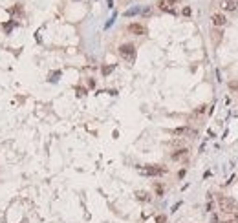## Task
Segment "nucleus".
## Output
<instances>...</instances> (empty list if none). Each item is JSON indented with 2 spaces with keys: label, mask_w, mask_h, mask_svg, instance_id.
I'll list each match as a JSON object with an SVG mask.
<instances>
[{
  "label": "nucleus",
  "mask_w": 238,
  "mask_h": 223,
  "mask_svg": "<svg viewBox=\"0 0 238 223\" xmlns=\"http://www.w3.org/2000/svg\"><path fill=\"white\" fill-rule=\"evenodd\" d=\"M218 205L222 208V212H227V214H234L236 212V203L231 199V198H225V196H218Z\"/></svg>",
  "instance_id": "f257e3e1"
},
{
  "label": "nucleus",
  "mask_w": 238,
  "mask_h": 223,
  "mask_svg": "<svg viewBox=\"0 0 238 223\" xmlns=\"http://www.w3.org/2000/svg\"><path fill=\"white\" fill-rule=\"evenodd\" d=\"M119 55H121L125 60L132 62L134 57H136V48H134V44H121V46H119Z\"/></svg>",
  "instance_id": "f03ea898"
},
{
  "label": "nucleus",
  "mask_w": 238,
  "mask_h": 223,
  "mask_svg": "<svg viewBox=\"0 0 238 223\" xmlns=\"http://www.w3.org/2000/svg\"><path fill=\"white\" fill-rule=\"evenodd\" d=\"M167 170L165 168H161V166H156V165H147L141 168V174L143 176H163Z\"/></svg>",
  "instance_id": "7ed1b4c3"
},
{
  "label": "nucleus",
  "mask_w": 238,
  "mask_h": 223,
  "mask_svg": "<svg viewBox=\"0 0 238 223\" xmlns=\"http://www.w3.org/2000/svg\"><path fill=\"white\" fill-rule=\"evenodd\" d=\"M128 31H130L132 35H145V33H147V28H145L143 24L134 22V24H128Z\"/></svg>",
  "instance_id": "20e7f679"
},
{
  "label": "nucleus",
  "mask_w": 238,
  "mask_h": 223,
  "mask_svg": "<svg viewBox=\"0 0 238 223\" xmlns=\"http://www.w3.org/2000/svg\"><path fill=\"white\" fill-rule=\"evenodd\" d=\"M189 155V150L187 148H180V150H176V152H172V161H181V159H185Z\"/></svg>",
  "instance_id": "39448f33"
},
{
  "label": "nucleus",
  "mask_w": 238,
  "mask_h": 223,
  "mask_svg": "<svg viewBox=\"0 0 238 223\" xmlns=\"http://www.w3.org/2000/svg\"><path fill=\"white\" fill-rule=\"evenodd\" d=\"M222 7L225 9V11H234V9L238 7V2L236 0H222Z\"/></svg>",
  "instance_id": "423d86ee"
},
{
  "label": "nucleus",
  "mask_w": 238,
  "mask_h": 223,
  "mask_svg": "<svg viewBox=\"0 0 238 223\" xmlns=\"http://www.w3.org/2000/svg\"><path fill=\"white\" fill-rule=\"evenodd\" d=\"M211 20H212V24H214V26H218V28H220V26H223V24L227 22V20H225V17H223L222 13H214Z\"/></svg>",
  "instance_id": "0eeeda50"
},
{
  "label": "nucleus",
  "mask_w": 238,
  "mask_h": 223,
  "mask_svg": "<svg viewBox=\"0 0 238 223\" xmlns=\"http://www.w3.org/2000/svg\"><path fill=\"white\" fill-rule=\"evenodd\" d=\"M172 134H174V135H194V130L187 128V126H181V128H176Z\"/></svg>",
  "instance_id": "6e6552de"
},
{
  "label": "nucleus",
  "mask_w": 238,
  "mask_h": 223,
  "mask_svg": "<svg viewBox=\"0 0 238 223\" xmlns=\"http://www.w3.org/2000/svg\"><path fill=\"white\" fill-rule=\"evenodd\" d=\"M136 198H137L139 201H150V196H148L147 192H143V190H137V192H136Z\"/></svg>",
  "instance_id": "1a4fd4ad"
},
{
  "label": "nucleus",
  "mask_w": 238,
  "mask_h": 223,
  "mask_svg": "<svg viewBox=\"0 0 238 223\" xmlns=\"http://www.w3.org/2000/svg\"><path fill=\"white\" fill-rule=\"evenodd\" d=\"M156 223H167V216H163V214L156 216Z\"/></svg>",
  "instance_id": "9d476101"
},
{
  "label": "nucleus",
  "mask_w": 238,
  "mask_h": 223,
  "mask_svg": "<svg viewBox=\"0 0 238 223\" xmlns=\"http://www.w3.org/2000/svg\"><path fill=\"white\" fill-rule=\"evenodd\" d=\"M136 13H139V7H134V9H128V11L125 13L126 17H132V15H136Z\"/></svg>",
  "instance_id": "9b49d317"
},
{
  "label": "nucleus",
  "mask_w": 238,
  "mask_h": 223,
  "mask_svg": "<svg viewBox=\"0 0 238 223\" xmlns=\"http://www.w3.org/2000/svg\"><path fill=\"white\" fill-rule=\"evenodd\" d=\"M156 194L158 196H163V187H161V185H156Z\"/></svg>",
  "instance_id": "f8f14e48"
},
{
  "label": "nucleus",
  "mask_w": 238,
  "mask_h": 223,
  "mask_svg": "<svg viewBox=\"0 0 238 223\" xmlns=\"http://www.w3.org/2000/svg\"><path fill=\"white\" fill-rule=\"evenodd\" d=\"M112 70H114V66H104V68H103V73H104V75H108Z\"/></svg>",
  "instance_id": "ddd939ff"
},
{
  "label": "nucleus",
  "mask_w": 238,
  "mask_h": 223,
  "mask_svg": "<svg viewBox=\"0 0 238 223\" xmlns=\"http://www.w3.org/2000/svg\"><path fill=\"white\" fill-rule=\"evenodd\" d=\"M229 88H231V92H238V82H231Z\"/></svg>",
  "instance_id": "4468645a"
},
{
  "label": "nucleus",
  "mask_w": 238,
  "mask_h": 223,
  "mask_svg": "<svg viewBox=\"0 0 238 223\" xmlns=\"http://www.w3.org/2000/svg\"><path fill=\"white\" fill-rule=\"evenodd\" d=\"M183 15L189 17V15H191V7H183Z\"/></svg>",
  "instance_id": "2eb2a0df"
},
{
  "label": "nucleus",
  "mask_w": 238,
  "mask_h": 223,
  "mask_svg": "<svg viewBox=\"0 0 238 223\" xmlns=\"http://www.w3.org/2000/svg\"><path fill=\"white\" fill-rule=\"evenodd\" d=\"M205 112V106H200V108L196 110V115H200V113H203Z\"/></svg>",
  "instance_id": "dca6fc26"
},
{
  "label": "nucleus",
  "mask_w": 238,
  "mask_h": 223,
  "mask_svg": "<svg viewBox=\"0 0 238 223\" xmlns=\"http://www.w3.org/2000/svg\"><path fill=\"white\" fill-rule=\"evenodd\" d=\"M231 223H238V210H236V212H234V218H233V219H231Z\"/></svg>",
  "instance_id": "f3484780"
},
{
  "label": "nucleus",
  "mask_w": 238,
  "mask_h": 223,
  "mask_svg": "<svg viewBox=\"0 0 238 223\" xmlns=\"http://www.w3.org/2000/svg\"><path fill=\"white\" fill-rule=\"evenodd\" d=\"M86 93V90H82V88H77V95H84Z\"/></svg>",
  "instance_id": "a211bd4d"
},
{
  "label": "nucleus",
  "mask_w": 238,
  "mask_h": 223,
  "mask_svg": "<svg viewBox=\"0 0 238 223\" xmlns=\"http://www.w3.org/2000/svg\"><path fill=\"white\" fill-rule=\"evenodd\" d=\"M169 4L172 6V4H181V0H169Z\"/></svg>",
  "instance_id": "6ab92c4d"
}]
</instances>
